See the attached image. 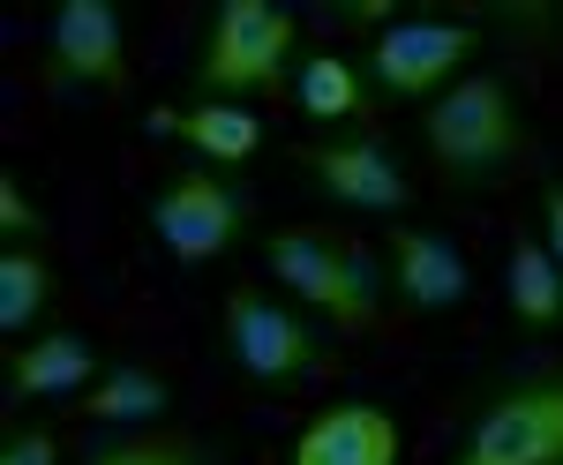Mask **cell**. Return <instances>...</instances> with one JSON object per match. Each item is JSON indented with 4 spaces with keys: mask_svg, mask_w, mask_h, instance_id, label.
I'll list each match as a JSON object with an SVG mask.
<instances>
[{
    "mask_svg": "<svg viewBox=\"0 0 563 465\" xmlns=\"http://www.w3.org/2000/svg\"><path fill=\"white\" fill-rule=\"evenodd\" d=\"M294 53H301V15L278 8V0H218L196 60H188V84L196 98L218 106H241V98H278L294 84Z\"/></svg>",
    "mask_w": 563,
    "mask_h": 465,
    "instance_id": "obj_3",
    "label": "cell"
},
{
    "mask_svg": "<svg viewBox=\"0 0 563 465\" xmlns=\"http://www.w3.org/2000/svg\"><path fill=\"white\" fill-rule=\"evenodd\" d=\"M84 465H225V443L196 435V428H174V421H151V428H135V435L90 443Z\"/></svg>",
    "mask_w": 563,
    "mask_h": 465,
    "instance_id": "obj_15",
    "label": "cell"
},
{
    "mask_svg": "<svg viewBox=\"0 0 563 465\" xmlns=\"http://www.w3.org/2000/svg\"><path fill=\"white\" fill-rule=\"evenodd\" d=\"M421 143L443 166V180L459 196H481L496 180H511V166L526 158V106L504 76H459V84L421 113Z\"/></svg>",
    "mask_w": 563,
    "mask_h": 465,
    "instance_id": "obj_2",
    "label": "cell"
},
{
    "mask_svg": "<svg viewBox=\"0 0 563 465\" xmlns=\"http://www.w3.org/2000/svg\"><path fill=\"white\" fill-rule=\"evenodd\" d=\"M218 345L233 353V368L256 383H301L331 361V339L308 323L294 300H271L256 286H233L218 308Z\"/></svg>",
    "mask_w": 563,
    "mask_h": 465,
    "instance_id": "obj_6",
    "label": "cell"
},
{
    "mask_svg": "<svg viewBox=\"0 0 563 465\" xmlns=\"http://www.w3.org/2000/svg\"><path fill=\"white\" fill-rule=\"evenodd\" d=\"M541 248L556 255V270H563V173L541 180Z\"/></svg>",
    "mask_w": 563,
    "mask_h": 465,
    "instance_id": "obj_21",
    "label": "cell"
},
{
    "mask_svg": "<svg viewBox=\"0 0 563 465\" xmlns=\"http://www.w3.org/2000/svg\"><path fill=\"white\" fill-rule=\"evenodd\" d=\"M0 465H60V443H53V428H8V443H0Z\"/></svg>",
    "mask_w": 563,
    "mask_h": 465,
    "instance_id": "obj_20",
    "label": "cell"
},
{
    "mask_svg": "<svg viewBox=\"0 0 563 465\" xmlns=\"http://www.w3.org/2000/svg\"><path fill=\"white\" fill-rule=\"evenodd\" d=\"M0 233H8L15 248H38V241H45V211L23 196L15 173H0Z\"/></svg>",
    "mask_w": 563,
    "mask_h": 465,
    "instance_id": "obj_19",
    "label": "cell"
},
{
    "mask_svg": "<svg viewBox=\"0 0 563 465\" xmlns=\"http://www.w3.org/2000/svg\"><path fill=\"white\" fill-rule=\"evenodd\" d=\"M504 300H511L526 339L563 331V270H556V255L541 248V233H519L511 241V255H504Z\"/></svg>",
    "mask_w": 563,
    "mask_h": 465,
    "instance_id": "obj_14",
    "label": "cell"
},
{
    "mask_svg": "<svg viewBox=\"0 0 563 465\" xmlns=\"http://www.w3.org/2000/svg\"><path fill=\"white\" fill-rule=\"evenodd\" d=\"M263 263L286 294H301L339 339H368L384 323V270L353 233H323V225H286L263 241Z\"/></svg>",
    "mask_w": 563,
    "mask_h": 465,
    "instance_id": "obj_4",
    "label": "cell"
},
{
    "mask_svg": "<svg viewBox=\"0 0 563 465\" xmlns=\"http://www.w3.org/2000/svg\"><path fill=\"white\" fill-rule=\"evenodd\" d=\"M398 451H406V435H398V413L390 406H376V398H339V406H323L301 428L294 465H398Z\"/></svg>",
    "mask_w": 563,
    "mask_h": 465,
    "instance_id": "obj_11",
    "label": "cell"
},
{
    "mask_svg": "<svg viewBox=\"0 0 563 465\" xmlns=\"http://www.w3.org/2000/svg\"><path fill=\"white\" fill-rule=\"evenodd\" d=\"M151 128L158 135H174V143H188L203 166H249L263 151V121L249 113V106H218V98H196V106H158L151 113Z\"/></svg>",
    "mask_w": 563,
    "mask_h": 465,
    "instance_id": "obj_13",
    "label": "cell"
},
{
    "mask_svg": "<svg viewBox=\"0 0 563 465\" xmlns=\"http://www.w3.org/2000/svg\"><path fill=\"white\" fill-rule=\"evenodd\" d=\"M174 406V390H166V376L158 368H143V361H106V376L84 390V413L90 421H135V428H151L158 413Z\"/></svg>",
    "mask_w": 563,
    "mask_h": 465,
    "instance_id": "obj_17",
    "label": "cell"
},
{
    "mask_svg": "<svg viewBox=\"0 0 563 465\" xmlns=\"http://www.w3.org/2000/svg\"><path fill=\"white\" fill-rule=\"evenodd\" d=\"M294 106L316 128H368V84L353 76L339 53H308L294 68Z\"/></svg>",
    "mask_w": 563,
    "mask_h": 465,
    "instance_id": "obj_16",
    "label": "cell"
},
{
    "mask_svg": "<svg viewBox=\"0 0 563 465\" xmlns=\"http://www.w3.org/2000/svg\"><path fill=\"white\" fill-rule=\"evenodd\" d=\"M143 225L158 233V248L174 255V263H218V255H233L256 233V188L241 173L196 158L188 173L158 180L143 196Z\"/></svg>",
    "mask_w": 563,
    "mask_h": 465,
    "instance_id": "obj_5",
    "label": "cell"
},
{
    "mask_svg": "<svg viewBox=\"0 0 563 465\" xmlns=\"http://www.w3.org/2000/svg\"><path fill=\"white\" fill-rule=\"evenodd\" d=\"M53 294H60V286H53V263H45L38 248L0 255V331H8L15 345H23V331L53 308Z\"/></svg>",
    "mask_w": 563,
    "mask_h": 465,
    "instance_id": "obj_18",
    "label": "cell"
},
{
    "mask_svg": "<svg viewBox=\"0 0 563 465\" xmlns=\"http://www.w3.org/2000/svg\"><path fill=\"white\" fill-rule=\"evenodd\" d=\"M443 465H563V361H526L481 383Z\"/></svg>",
    "mask_w": 563,
    "mask_h": 465,
    "instance_id": "obj_1",
    "label": "cell"
},
{
    "mask_svg": "<svg viewBox=\"0 0 563 465\" xmlns=\"http://www.w3.org/2000/svg\"><path fill=\"white\" fill-rule=\"evenodd\" d=\"M384 263H390V294L406 300L413 315H451L459 300L474 294V270L466 255L451 248L429 225H390L384 233Z\"/></svg>",
    "mask_w": 563,
    "mask_h": 465,
    "instance_id": "obj_10",
    "label": "cell"
},
{
    "mask_svg": "<svg viewBox=\"0 0 563 465\" xmlns=\"http://www.w3.org/2000/svg\"><path fill=\"white\" fill-rule=\"evenodd\" d=\"M474 53H481L474 23H390V31H376V45H368V76H376V90H390V98L435 106Z\"/></svg>",
    "mask_w": 563,
    "mask_h": 465,
    "instance_id": "obj_7",
    "label": "cell"
},
{
    "mask_svg": "<svg viewBox=\"0 0 563 465\" xmlns=\"http://www.w3.org/2000/svg\"><path fill=\"white\" fill-rule=\"evenodd\" d=\"M106 376V353L84 331H45L8 353V406H38V398H68Z\"/></svg>",
    "mask_w": 563,
    "mask_h": 465,
    "instance_id": "obj_12",
    "label": "cell"
},
{
    "mask_svg": "<svg viewBox=\"0 0 563 465\" xmlns=\"http://www.w3.org/2000/svg\"><path fill=\"white\" fill-rule=\"evenodd\" d=\"M294 166L323 188V196H339L353 211H406L413 203V180L398 166V151H390L376 128H353V135H323V143H301L294 151Z\"/></svg>",
    "mask_w": 563,
    "mask_h": 465,
    "instance_id": "obj_8",
    "label": "cell"
},
{
    "mask_svg": "<svg viewBox=\"0 0 563 465\" xmlns=\"http://www.w3.org/2000/svg\"><path fill=\"white\" fill-rule=\"evenodd\" d=\"M45 84L53 90H129V31L113 0H68L53 15V45H45Z\"/></svg>",
    "mask_w": 563,
    "mask_h": 465,
    "instance_id": "obj_9",
    "label": "cell"
}]
</instances>
